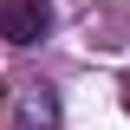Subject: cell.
Returning <instances> with one entry per match:
<instances>
[{"instance_id":"7a4b0ae2","label":"cell","mask_w":130,"mask_h":130,"mask_svg":"<svg viewBox=\"0 0 130 130\" xmlns=\"http://www.w3.org/2000/svg\"><path fill=\"white\" fill-rule=\"evenodd\" d=\"M52 32V0H0V39L7 46H39Z\"/></svg>"},{"instance_id":"6da1fadb","label":"cell","mask_w":130,"mask_h":130,"mask_svg":"<svg viewBox=\"0 0 130 130\" xmlns=\"http://www.w3.org/2000/svg\"><path fill=\"white\" fill-rule=\"evenodd\" d=\"M7 124L13 130H59V91L46 78H7Z\"/></svg>"}]
</instances>
